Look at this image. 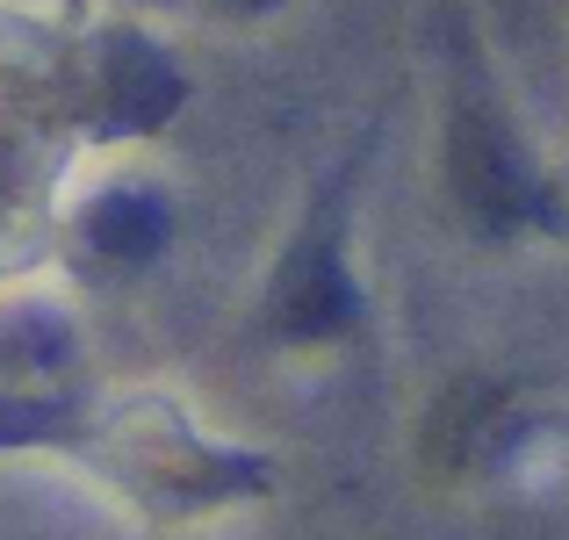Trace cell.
I'll list each match as a JSON object with an SVG mask.
<instances>
[{"instance_id":"7a4b0ae2","label":"cell","mask_w":569,"mask_h":540,"mask_svg":"<svg viewBox=\"0 0 569 540\" xmlns=\"http://www.w3.org/2000/svg\"><path fill=\"white\" fill-rule=\"evenodd\" d=\"M440 159H447V188L483 231H512L519 217L541 209V180H533L527 152H519L512 123L490 109L483 94H455L440 130Z\"/></svg>"},{"instance_id":"277c9868","label":"cell","mask_w":569,"mask_h":540,"mask_svg":"<svg viewBox=\"0 0 569 540\" xmlns=\"http://www.w3.org/2000/svg\"><path fill=\"white\" fill-rule=\"evenodd\" d=\"M37 432H58L51 403H29V397H0V447H22Z\"/></svg>"},{"instance_id":"6da1fadb","label":"cell","mask_w":569,"mask_h":540,"mask_svg":"<svg viewBox=\"0 0 569 540\" xmlns=\"http://www.w3.org/2000/svg\"><path fill=\"white\" fill-rule=\"evenodd\" d=\"M347 180L318 194V209L303 217V231L289 238V252L274 260L267 281V332L289 347H325L353 324V274H347Z\"/></svg>"},{"instance_id":"8992f818","label":"cell","mask_w":569,"mask_h":540,"mask_svg":"<svg viewBox=\"0 0 569 540\" xmlns=\"http://www.w3.org/2000/svg\"><path fill=\"white\" fill-rule=\"evenodd\" d=\"M238 8H274V0H238Z\"/></svg>"},{"instance_id":"5b68a950","label":"cell","mask_w":569,"mask_h":540,"mask_svg":"<svg viewBox=\"0 0 569 540\" xmlns=\"http://www.w3.org/2000/svg\"><path fill=\"white\" fill-rule=\"evenodd\" d=\"M541 209H556V217L569 223V159H562V173H556V180L541 188Z\"/></svg>"},{"instance_id":"3957f363","label":"cell","mask_w":569,"mask_h":540,"mask_svg":"<svg viewBox=\"0 0 569 540\" xmlns=\"http://www.w3.org/2000/svg\"><path fill=\"white\" fill-rule=\"evenodd\" d=\"M87 238H94L101 260H152V252H167L173 238V209L159 188H144V180H123V188H101L94 209H87Z\"/></svg>"}]
</instances>
